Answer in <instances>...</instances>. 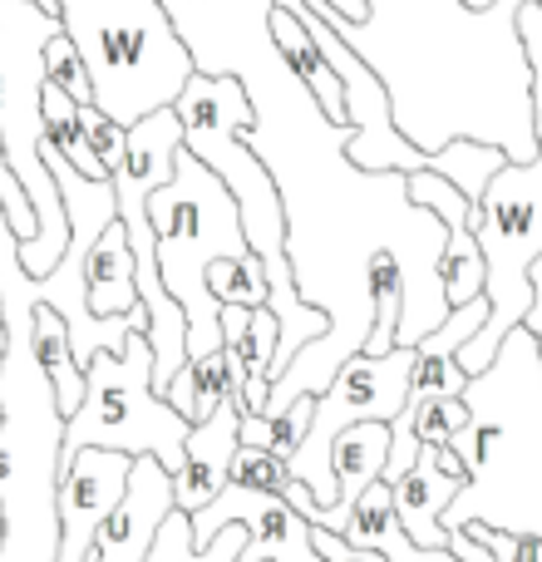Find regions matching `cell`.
Segmentation results:
<instances>
[{"mask_svg":"<svg viewBox=\"0 0 542 562\" xmlns=\"http://www.w3.org/2000/svg\"><path fill=\"white\" fill-rule=\"evenodd\" d=\"M247 409L237 405L233 395L217 405L213 419H203V425H193V435H188V449H183V469L173 474V504L178 514H203L207 504H213L217 494L227 488V469H233L237 459V429H242Z\"/></svg>","mask_w":542,"mask_h":562,"instance_id":"cell-10","label":"cell"},{"mask_svg":"<svg viewBox=\"0 0 542 562\" xmlns=\"http://www.w3.org/2000/svg\"><path fill=\"white\" fill-rule=\"evenodd\" d=\"M0 548H5V514H0Z\"/></svg>","mask_w":542,"mask_h":562,"instance_id":"cell-27","label":"cell"},{"mask_svg":"<svg viewBox=\"0 0 542 562\" xmlns=\"http://www.w3.org/2000/svg\"><path fill=\"white\" fill-rule=\"evenodd\" d=\"M227 484L237 488H252V494H267V498H281L291 488V474L276 454H262V449H247L237 445V459L227 469Z\"/></svg>","mask_w":542,"mask_h":562,"instance_id":"cell-20","label":"cell"},{"mask_svg":"<svg viewBox=\"0 0 542 562\" xmlns=\"http://www.w3.org/2000/svg\"><path fill=\"white\" fill-rule=\"evenodd\" d=\"M528 286H533V306L523 316V330L528 336H542V257L533 262V272H528Z\"/></svg>","mask_w":542,"mask_h":562,"instance_id":"cell-25","label":"cell"},{"mask_svg":"<svg viewBox=\"0 0 542 562\" xmlns=\"http://www.w3.org/2000/svg\"><path fill=\"white\" fill-rule=\"evenodd\" d=\"M310 415H316V400L306 395V400H296V405H291L281 419L247 415V419H242V429H237V439H242L247 449H262V454H276L281 464H286V459L301 449V439H306Z\"/></svg>","mask_w":542,"mask_h":562,"instance_id":"cell-17","label":"cell"},{"mask_svg":"<svg viewBox=\"0 0 542 562\" xmlns=\"http://www.w3.org/2000/svg\"><path fill=\"white\" fill-rule=\"evenodd\" d=\"M513 35L528 65V99H533V109H542V0H518Z\"/></svg>","mask_w":542,"mask_h":562,"instance_id":"cell-22","label":"cell"},{"mask_svg":"<svg viewBox=\"0 0 542 562\" xmlns=\"http://www.w3.org/2000/svg\"><path fill=\"white\" fill-rule=\"evenodd\" d=\"M320 5H330L340 20H346V25H365V20H370V5H365V0H320Z\"/></svg>","mask_w":542,"mask_h":562,"instance_id":"cell-26","label":"cell"},{"mask_svg":"<svg viewBox=\"0 0 542 562\" xmlns=\"http://www.w3.org/2000/svg\"><path fill=\"white\" fill-rule=\"evenodd\" d=\"M173 508V474L158 459H134L128 488L118 498V508L109 514V524L99 528L89 562H144Z\"/></svg>","mask_w":542,"mask_h":562,"instance_id":"cell-9","label":"cell"},{"mask_svg":"<svg viewBox=\"0 0 542 562\" xmlns=\"http://www.w3.org/2000/svg\"><path fill=\"white\" fill-rule=\"evenodd\" d=\"M163 400H168V409H178V415L188 419V425L213 419L217 405L227 400V356L217 350V356H207V360H188V366L173 375V385L163 390Z\"/></svg>","mask_w":542,"mask_h":562,"instance_id":"cell-15","label":"cell"},{"mask_svg":"<svg viewBox=\"0 0 542 562\" xmlns=\"http://www.w3.org/2000/svg\"><path fill=\"white\" fill-rule=\"evenodd\" d=\"M65 35L55 5L35 0H0V154L10 178L35 207V243L20 247L25 277L45 281L69 247V223L59 188L45 168V49Z\"/></svg>","mask_w":542,"mask_h":562,"instance_id":"cell-2","label":"cell"},{"mask_svg":"<svg viewBox=\"0 0 542 562\" xmlns=\"http://www.w3.org/2000/svg\"><path fill=\"white\" fill-rule=\"evenodd\" d=\"M84 301L99 321H114V316H128L138 306V286H134V252L124 243V227H104L99 243L89 247L84 257Z\"/></svg>","mask_w":542,"mask_h":562,"instance_id":"cell-12","label":"cell"},{"mask_svg":"<svg viewBox=\"0 0 542 562\" xmlns=\"http://www.w3.org/2000/svg\"><path fill=\"white\" fill-rule=\"evenodd\" d=\"M271 40H276V55L286 59V69L301 79V85H306V94L320 104V114H326L330 124H346V94H340V79H336V69L326 65V55L316 49L310 30L301 25L291 10L276 5V10H271Z\"/></svg>","mask_w":542,"mask_h":562,"instance_id":"cell-13","label":"cell"},{"mask_svg":"<svg viewBox=\"0 0 542 562\" xmlns=\"http://www.w3.org/2000/svg\"><path fill=\"white\" fill-rule=\"evenodd\" d=\"M65 40L89 79V99L118 128L183 99L197 75L158 0H55Z\"/></svg>","mask_w":542,"mask_h":562,"instance_id":"cell-1","label":"cell"},{"mask_svg":"<svg viewBox=\"0 0 542 562\" xmlns=\"http://www.w3.org/2000/svg\"><path fill=\"white\" fill-rule=\"evenodd\" d=\"M35 360H39V370H45L49 390H55V405L69 425V419L79 415V405H84V370H79L75 350H69L65 321H59L49 306L35 311Z\"/></svg>","mask_w":542,"mask_h":562,"instance_id":"cell-14","label":"cell"},{"mask_svg":"<svg viewBox=\"0 0 542 562\" xmlns=\"http://www.w3.org/2000/svg\"><path fill=\"white\" fill-rule=\"evenodd\" d=\"M419 350L395 346L389 356H355L336 370L326 390L316 395V415L301 439V449L286 459V474L316 498V508H336V474H330V445L355 425H395L409 400Z\"/></svg>","mask_w":542,"mask_h":562,"instance_id":"cell-6","label":"cell"},{"mask_svg":"<svg viewBox=\"0 0 542 562\" xmlns=\"http://www.w3.org/2000/svg\"><path fill=\"white\" fill-rule=\"evenodd\" d=\"M45 75H49V85H55L59 94H69V99H75V109L94 104V99H89L84 65H79L75 45H69L65 35H59V40H49V49H45Z\"/></svg>","mask_w":542,"mask_h":562,"instance_id":"cell-23","label":"cell"},{"mask_svg":"<svg viewBox=\"0 0 542 562\" xmlns=\"http://www.w3.org/2000/svg\"><path fill=\"white\" fill-rule=\"evenodd\" d=\"M0 207H5V223H10V233H15V243L25 247V243H35V233H39V223H35V207H30V198L20 193V183L10 178V168H5V154H0Z\"/></svg>","mask_w":542,"mask_h":562,"instance_id":"cell-24","label":"cell"},{"mask_svg":"<svg viewBox=\"0 0 542 562\" xmlns=\"http://www.w3.org/2000/svg\"><path fill=\"white\" fill-rule=\"evenodd\" d=\"M464 479H449L439 469V449H419L415 469L389 488L395 498V518L405 528V538L425 553H449V533H444V514L454 508V498L464 494Z\"/></svg>","mask_w":542,"mask_h":562,"instance_id":"cell-11","label":"cell"},{"mask_svg":"<svg viewBox=\"0 0 542 562\" xmlns=\"http://www.w3.org/2000/svg\"><path fill=\"white\" fill-rule=\"evenodd\" d=\"M533 340H538V360H542V336H533Z\"/></svg>","mask_w":542,"mask_h":562,"instance_id":"cell-28","label":"cell"},{"mask_svg":"<svg viewBox=\"0 0 542 562\" xmlns=\"http://www.w3.org/2000/svg\"><path fill=\"white\" fill-rule=\"evenodd\" d=\"M247 548V528H223L207 548H193V528H188V514H168V524L158 528L154 548H148L144 562H237Z\"/></svg>","mask_w":542,"mask_h":562,"instance_id":"cell-16","label":"cell"},{"mask_svg":"<svg viewBox=\"0 0 542 562\" xmlns=\"http://www.w3.org/2000/svg\"><path fill=\"white\" fill-rule=\"evenodd\" d=\"M468 375L459 370L454 356H419L415 380H409V400H464Z\"/></svg>","mask_w":542,"mask_h":562,"instance_id":"cell-21","label":"cell"},{"mask_svg":"<svg viewBox=\"0 0 542 562\" xmlns=\"http://www.w3.org/2000/svg\"><path fill=\"white\" fill-rule=\"evenodd\" d=\"M533 119H538V158L533 164H508L504 173H494V183L484 188V198L468 213V233H474L478 257H484V301H488V326L468 346H459L454 356L468 380L494 366L504 336H513L523 326L528 306H533L528 272L542 257V109H533Z\"/></svg>","mask_w":542,"mask_h":562,"instance_id":"cell-4","label":"cell"},{"mask_svg":"<svg viewBox=\"0 0 542 562\" xmlns=\"http://www.w3.org/2000/svg\"><path fill=\"white\" fill-rule=\"evenodd\" d=\"M291 15L310 30L316 49L326 55V65L336 69L340 94H346V124H350V148L346 164L355 173H434V154H419L405 134L395 128V114H389V89L380 85V75L336 35L330 25H320L301 0H291Z\"/></svg>","mask_w":542,"mask_h":562,"instance_id":"cell-7","label":"cell"},{"mask_svg":"<svg viewBox=\"0 0 542 562\" xmlns=\"http://www.w3.org/2000/svg\"><path fill=\"white\" fill-rule=\"evenodd\" d=\"M207 296H213L217 306H242V311L267 306L262 262H257V257H247V262H217L213 272H207Z\"/></svg>","mask_w":542,"mask_h":562,"instance_id":"cell-18","label":"cell"},{"mask_svg":"<svg viewBox=\"0 0 542 562\" xmlns=\"http://www.w3.org/2000/svg\"><path fill=\"white\" fill-rule=\"evenodd\" d=\"M405 409L415 415L419 449H449V439L468 425L464 400H405Z\"/></svg>","mask_w":542,"mask_h":562,"instance_id":"cell-19","label":"cell"},{"mask_svg":"<svg viewBox=\"0 0 542 562\" xmlns=\"http://www.w3.org/2000/svg\"><path fill=\"white\" fill-rule=\"evenodd\" d=\"M128 469L134 459L114 454V449H79L75 459L59 464L55 488V514H59V558L55 562H89L99 528L118 508L128 488Z\"/></svg>","mask_w":542,"mask_h":562,"instance_id":"cell-8","label":"cell"},{"mask_svg":"<svg viewBox=\"0 0 542 562\" xmlns=\"http://www.w3.org/2000/svg\"><path fill=\"white\" fill-rule=\"evenodd\" d=\"M188 425L168 400L154 395V350H148L144 330L124 340V350H99L84 370V405L65 425V459L79 449H114L128 459H158L168 474L183 469Z\"/></svg>","mask_w":542,"mask_h":562,"instance_id":"cell-5","label":"cell"},{"mask_svg":"<svg viewBox=\"0 0 542 562\" xmlns=\"http://www.w3.org/2000/svg\"><path fill=\"white\" fill-rule=\"evenodd\" d=\"M148 223H154L158 281L188 321V360L217 356L223 350V306L207 296V272L217 262L252 257L233 193L188 148H178L173 178L148 198Z\"/></svg>","mask_w":542,"mask_h":562,"instance_id":"cell-3","label":"cell"}]
</instances>
